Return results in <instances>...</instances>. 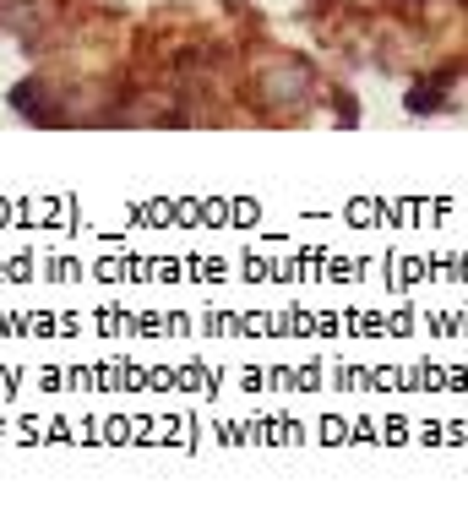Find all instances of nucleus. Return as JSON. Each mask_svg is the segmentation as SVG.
I'll use <instances>...</instances> for the list:
<instances>
[{
    "mask_svg": "<svg viewBox=\"0 0 468 512\" xmlns=\"http://www.w3.org/2000/svg\"><path fill=\"white\" fill-rule=\"evenodd\" d=\"M256 99H262L273 115H305L316 104V71L305 66L300 55H267L256 66Z\"/></svg>",
    "mask_w": 468,
    "mask_h": 512,
    "instance_id": "nucleus-1",
    "label": "nucleus"
}]
</instances>
